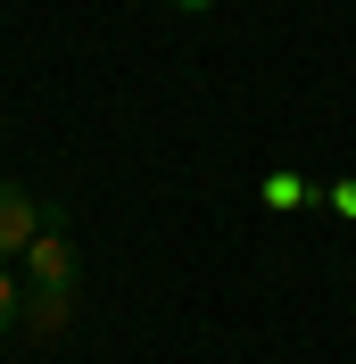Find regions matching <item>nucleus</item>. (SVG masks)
<instances>
[{"label": "nucleus", "mask_w": 356, "mask_h": 364, "mask_svg": "<svg viewBox=\"0 0 356 364\" xmlns=\"http://www.w3.org/2000/svg\"><path fill=\"white\" fill-rule=\"evenodd\" d=\"M42 224H50V207L25 191V182H9L0 174V257H25L33 240H42Z\"/></svg>", "instance_id": "f257e3e1"}, {"label": "nucleus", "mask_w": 356, "mask_h": 364, "mask_svg": "<svg viewBox=\"0 0 356 364\" xmlns=\"http://www.w3.org/2000/svg\"><path fill=\"white\" fill-rule=\"evenodd\" d=\"M58 224H67V215L50 207L42 240L25 249V265H33V290H75V240H67V232H58Z\"/></svg>", "instance_id": "f03ea898"}, {"label": "nucleus", "mask_w": 356, "mask_h": 364, "mask_svg": "<svg viewBox=\"0 0 356 364\" xmlns=\"http://www.w3.org/2000/svg\"><path fill=\"white\" fill-rule=\"evenodd\" d=\"M25 315L42 323V331H58V323L75 315V290H25Z\"/></svg>", "instance_id": "7ed1b4c3"}, {"label": "nucleus", "mask_w": 356, "mask_h": 364, "mask_svg": "<svg viewBox=\"0 0 356 364\" xmlns=\"http://www.w3.org/2000/svg\"><path fill=\"white\" fill-rule=\"evenodd\" d=\"M266 207H307V182L298 174H266Z\"/></svg>", "instance_id": "20e7f679"}, {"label": "nucleus", "mask_w": 356, "mask_h": 364, "mask_svg": "<svg viewBox=\"0 0 356 364\" xmlns=\"http://www.w3.org/2000/svg\"><path fill=\"white\" fill-rule=\"evenodd\" d=\"M25 315V290H17V282H9V273H0V331H9V323H17Z\"/></svg>", "instance_id": "39448f33"}, {"label": "nucleus", "mask_w": 356, "mask_h": 364, "mask_svg": "<svg viewBox=\"0 0 356 364\" xmlns=\"http://www.w3.org/2000/svg\"><path fill=\"white\" fill-rule=\"evenodd\" d=\"M332 207H340V215H356V182H332Z\"/></svg>", "instance_id": "423d86ee"}, {"label": "nucleus", "mask_w": 356, "mask_h": 364, "mask_svg": "<svg viewBox=\"0 0 356 364\" xmlns=\"http://www.w3.org/2000/svg\"><path fill=\"white\" fill-rule=\"evenodd\" d=\"M166 9H182V17H199V9H216V0H166Z\"/></svg>", "instance_id": "0eeeda50"}]
</instances>
